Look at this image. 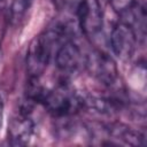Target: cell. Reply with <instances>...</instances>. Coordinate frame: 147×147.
<instances>
[{
    "label": "cell",
    "mask_w": 147,
    "mask_h": 147,
    "mask_svg": "<svg viewBox=\"0 0 147 147\" xmlns=\"http://www.w3.org/2000/svg\"><path fill=\"white\" fill-rule=\"evenodd\" d=\"M84 68L94 79L108 87L115 86L118 82L119 72L116 62L109 54L100 49H93L85 55Z\"/></svg>",
    "instance_id": "obj_2"
},
{
    "label": "cell",
    "mask_w": 147,
    "mask_h": 147,
    "mask_svg": "<svg viewBox=\"0 0 147 147\" xmlns=\"http://www.w3.org/2000/svg\"><path fill=\"white\" fill-rule=\"evenodd\" d=\"M84 63L85 55L72 38L63 41L55 51L56 68L64 75L77 72L82 67H84Z\"/></svg>",
    "instance_id": "obj_5"
},
{
    "label": "cell",
    "mask_w": 147,
    "mask_h": 147,
    "mask_svg": "<svg viewBox=\"0 0 147 147\" xmlns=\"http://www.w3.org/2000/svg\"><path fill=\"white\" fill-rule=\"evenodd\" d=\"M109 41L113 53L122 61H127L132 57L139 42L133 29L119 21L114 25Z\"/></svg>",
    "instance_id": "obj_4"
},
{
    "label": "cell",
    "mask_w": 147,
    "mask_h": 147,
    "mask_svg": "<svg viewBox=\"0 0 147 147\" xmlns=\"http://www.w3.org/2000/svg\"><path fill=\"white\" fill-rule=\"evenodd\" d=\"M1 1H2V0H0V2H1Z\"/></svg>",
    "instance_id": "obj_13"
},
{
    "label": "cell",
    "mask_w": 147,
    "mask_h": 147,
    "mask_svg": "<svg viewBox=\"0 0 147 147\" xmlns=\"http://www.w3.org/2000/svg\"><path fill=\"white\" fill-rule=\"evenodd\" d=\"M75 17L85 36L93 38L101 32L103 26V15L98 0H82Z\"/></svg>",
    "instance_id": "obj_3"
},
{
    "label": "cell",
    "mask_w": 147,
    "mask_h": 147,
    "mask_svg": "<svg viewBox=\"0 0 147 147\" xmlns=\"http://www.w3.org/2000/svg\"><path fill=\"white\" fill-rule=\"evenodd\" d=\"M134 1L136 0H109V5L119 17L132 7Z\"/></svg>",
    "instance_id": "obj_10"
},
{
    "label": "cell",
    "mask_w": 147,
    "mask_h": 147,
    "mask_svg": "<svg viewBox=\"0 0 147 147\" xmlns=\"http://www.w3.org/2000/svg\"><path fill=\"white\" fill-rule=\"evenodd\" d=\"M82 2V0H54L55 7L63 11V13H69L72 14L75 16L79 3Z\"/></svg>",
    "instance_id": "obj_9"
},
{
    "label": "cell",
    "mask_w": 147,
    "mask_h": 147,
    "mask_svg": "<svg viewBox=\"0 0 147 147\" xmlns=\"http://www.w3.org/2000/svg\"><path fill=\"white\" fill-rule=\"evenodd\" d=\"M0 57H1V46H0Z\"/></svg>",
    "instance_id": "obj_12"
},
{
    "label": "cell",
    "mask_w": 147,
    "mask_h": 147,
    "mask_svg": "<svg viewBox=\"0 0 147 147\" xmlns=\"http://www.w3.org/2000/svg\"><path fill=\"white\" fill-rule=\"evenodd\" d=\"M34 133V122L31 111L22 109L14 116L8 126V144L11 146H25Z\"/></svg>",
    "instance_id": "obj_6"
},
{
    "label": "cell",
    "mask_w": 147,
    "mask_h": 147,
    "mask_svg": "<svg viewBox=\"0 0 147 147\" xmlns=\"http://www.w3.org/2000/svg\"><path fill=\"white\" fill-rule=\"evenodd\" d=\"M41 106L55 118H69L84 108V98L67 80H62L54 88H47Z\"/></svg>",
    "instance_id": "obj_1"
},
{
    "label": "cell",
    "mask_w": 147,
    "mask_h": 147,
    "mask_svg": "<svg viewBox=\"0 0 147 147\" xmlns=\"http://www.w3.org/2000/svg\"><path fill=\"white\" fill-rule=\"evenodd\" d=\"M33 0H13L9 8V18L13 23L20 22L30 9Z\"/></svg>",
    "instance_id": "obj_8"
},
{
    "label": "cell",
    "mask_w": 147,
    "mask_h": 147,
    "mask_svg": "<svg viewBox=\"0 0 147 147\" xmlns=\"http://www.w3.org/2000/svg\"><path fill=\"white\" fill-rule=\"evenodd\" d=\"M108 132L113 139H119L126 145L131 146H145V136L124 124L115 123L108 126Z\"/></svg>",
    "instance_id": "obj_7"
},
{
    "label": "cell",
    "mask_w": 147,
    "mask_h": 147,
    "mask_svg": "<svg viewBox=\"0 0 147 147\" xmlns=\"http://www.w3.org/2000/svg\"><path fill=\"white\" fill-rule=\"evenodd\" d=\"M2 118H3V101H2V98L0 95V129L2 125Z\"/></svg>",
    "instance_id": "obj_11"
}]
</instances>
